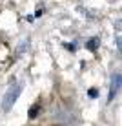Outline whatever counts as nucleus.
I'll list each match as a JSON object with an SVG mask.
<instances>
[{
	"label": "nucleus",
	"mask_w": 122,
	"mask_h": 126,
	"mask_svg": "<svg viewBox=\"0 0 122 126\" xmlns=\"http://www.w3.org/2000/svg\"><path fill=\"white\" fill-rule=\"evenodd\" d=\"M20 93H22V86H20V84L11 86V88L6 92L4 99H2V110L4 111H9L11 108H13V104L16 102V99L20 97Z\"/></svg>",
	"instance_id": "nucleus-1"
},
{
	"label": "nucleus",
	"mask_w": 122,
	"mask_h": 126,
	"mask_svg": "<svg viewBox=\"0 0 122 126\" xmlns=\"http://www.w3.org/2000/svg\"><path fill=\"white\" fill-rule=\"evenodd\" d=\"M97 46H98V38H91L88 44H86V47H88V49H91V51L97 49Z\"/></svg>",
	"instance_id": "nucleus-3"
},
{
	"label": "nucleus",
	"mask_w": 122,
	"mask_h": 126,
	"mask_svg": "<svg viewBox=\"0 0 122 126\" xmlns=\"http://www.w3.org/2000/svg\"><path fill=\"white\" fill-rule=\"evenodd\" d=\"M40 104H35V106L31 108V110H29V117H31V119H35V117H37L38 115V111H40Z\"/></svg>",
	"instance_id": "nucleus-4"
},
{
	"label": "nucleus",
	"mask_w": 122,
	"mask_h": 126,
	"mask_svg": "<svg viewBox=\"0 0 122 126\" xmlns=\"http://www.w3.org/2000/svg\"><path fill=\"white\" fill-rule=\"evenodd\" d=\"M119 90H120V73L117 71L115 75L111 77V88H109V97H108V101H113L115 99V95L119 93Z\"/></svg>",
	"instance_id": "nucleus-2"
}]
</instances>
